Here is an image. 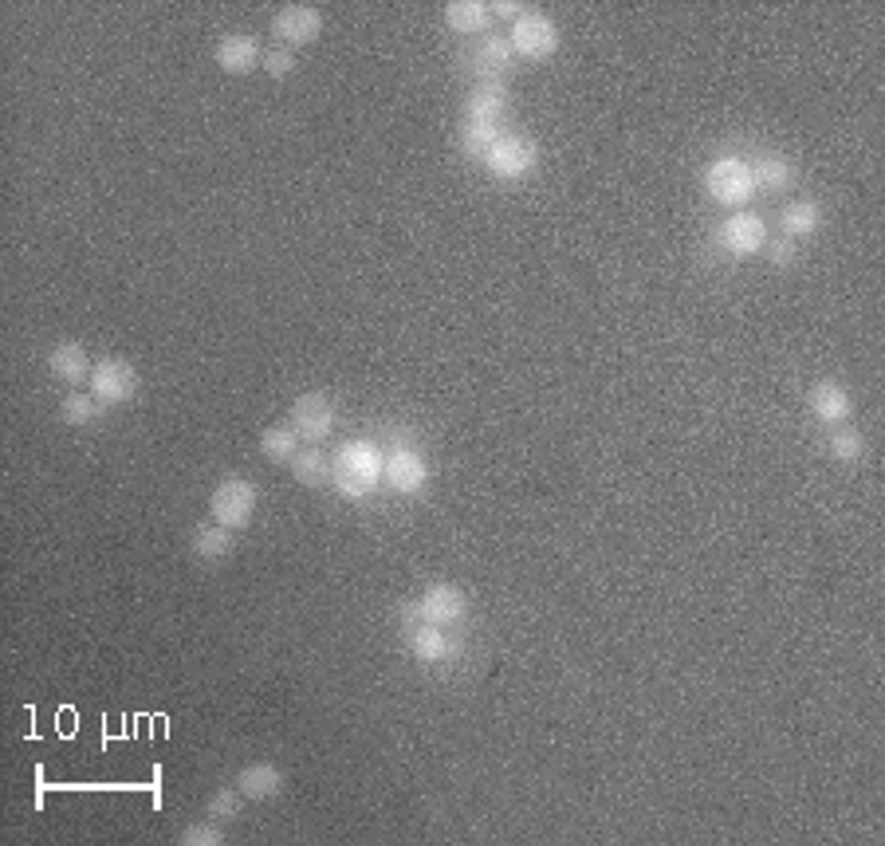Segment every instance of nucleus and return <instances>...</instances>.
<instances>
[{
    "instance_id": "nucleus-23",
    "label": "nucleus",
    "mask_w": 885,
    "mask_h": 846,
    "mask_svg": "<svg viewBox=\"0 0 885 846\" xmlns=\"http://www.w3.org/2000/svg\"><path fill=\"white\" fill-rule=\"evenodd\" d=\"M292 465V476L307 488H323L331 480V457L319 453V449H299V453L287 461Z\"/></svg>"
},
{
    "instance_id": "nucleus-8",
    "label": "nucleus",
    "mask_w": 885,
    "mask_h": 846,
    "mask_svg": "<svg viewBox=\"0 0 885 846\" xmlns=\"http://www.w3.org/2000/svg\"><path fill=\"white\" fill-rule=\"evenodd\" d=\"M323 12L311 9V4H287L272 16V36L280 40V48H304V43L319 40L323 36Z\"/></svg>"
},
{
    "instance_id": "nucleus-16",
    "label": "nucleus",
    "mask_w": 885,
    "mask_h": 846,
    "mask_svg": "<svg viewBox=\"0 0 885 846\" xmlns=\"http://www.w3.org/2000/svg\"><path fill=\"white\" fill-rule=\"evenodd\" d=\"M512 103L504 84H476L464 99V118H480V123H500Z\"/></svg>"
},
{
    "instance_id": "nucleus-10",
    "label": "nucleus",
    "mask_w": 885,
    "mask_h": 846,
    "mask_svg": "<svg viewBox=\"0 0 885 846\" xmlns=\"http://www.w3.org/2000/svg\"><path fill=\"white\" fill-rule=\"evenodd\" d=\"M717 236L732 256H756V253H764V244H768V225H764L759 213L740 209L720 225Z\"/></svg>"
},
{
    "instance_id": "nucleus-22",
    "label": "nucleus",
    "mask_w": 885,
    "mask_h": 846,
    "mask_svg": "<svg viewBox=\"0 0 885 846\" xmlns=\"http://www.w3.org/2000/svg\"><path fill=\"white\" fill-rule=\"evenodd\" d=\"M780 225H783V236H791V241H799V236H811L815 229L822 225L819 202H811V197H803V202H791L787 209H783Z\"/></svg>"
},
{
    "instance_id": "nucleus-9",
    "label": "nucleus",
    "mask_w": 885,
    "mask_h": 846,
    "mask_svg": "<svg viewBox=\"0 0 885 846\" xmlns=\"http://www.w3.org/2000/svg\"><path fill=\"white\" fill-rule=\"evenodd\" d=\"M292 430L304 441H323V437L335 434V406H331L328 394H299L292 402Z\"/></svg>"
},
{
    "instance_id": "nucleus-18",
    "label": "nucleus",
    "mask_w": 885,
    "mask_h": 846,
    "mask_svg": "<svg viewBox=\"0 0 885 846\" xmlns=\"http://www.w3.org/2000/svg\"><path fill=\"white\" fill-rule=\"evenodd\" d=\"M488 24H492V9H488L485 0H453V4H445V28L457 36H476L485 33Z\"/></svg>"
},
{
    "instance_id": "nucleus-4",
    "label": "nucleus",
    "mask_w": 885,
    "mask_h": 846,
    "mask_svg": "<svg viewBox=\"0 0 885 846\" xmlns=\"http://www.w3.org/2000/svg\"><path fill=\"white\" fill-rule=\"evenodd\" d=\"M705 190H708V197H713V202H720V205H748L752 193H756L752 166L744 158H732V154H724V158H717V162H708Z\"/></svg>"
},
{
    "instance_id": "nucleus-5",
    "label": "nucleus",
    "mask_w": 885,
    "mask_h": 846,
    "mask_svg": "<svg viewBox=\"0 0 885 846\" xmlns=\"http://www.w3.org/2000/svg\"><path fill=\"white\" fill-rule=\"evenodd\" d=\"M508 43H512V52H516L520 60L539 64V60H551V55L559 52V28L543 12H524V16L512 24Z\"/></svg>"
},
{
    "instance_id": "nucleus-31",
    "label": "nucleus",
    "mask_w": 885,
    "mask_h": 846,
    "mask_svg": "<svg viewBox=\"0 0 885 846\" xmlns=\"http://www.w3.org/2000/svg\"><path fill=\"white\" fill-rule=\"evenodd\" d=\"M764 253H768V260L775 268H787L791 260H795V241H791V236H775V241H771V236H768Z\"/></svg>"
},
{
    "instance_id": "nucleus-15",
    "label": "nucleus",
    "mask_w": 885,
    "mask_h": 846,
    "mask_svg": "<svg viewBox=\"0 0 885 846\" xmlns=\"http://www.w3.org/2000/svg\"><path fill=\"white\" fill-rule=\"evenodd\" d=\"M410 654L418 657V662H425V666H441V662H449V657L457 654V642L445 634V626L422 623L410 634Z\"/></svg>"
},
{
    "instance_id": "nucleus-7",
    "label": "nucleus",
    "mask_w": 885,
    "mask_h": 846,
    "mask_svg": "<svg viewBox=\"0 0 885 846\" xmlns=\"http://www.w3.org/2000/svg\"><path fill=\"white\" fill-rule=\"evenodd\" d=\"M138 386H142L138 371L130 367L127 359H118V355L99 359L95 371H91V394H95L99 402H106V406L130 402V398L138 394Z\"/></svg>"
},
{
    "instance_id": "nucleus-19",
    "label": "nucleus",
    "mask_w": 885,
    "mask_h": 846,
    "mask_svg": "<svg viewBox=\"0 0 885 846\" xmlns=\"http://www.w3.org/2000/svg\"><path fill=\"white\" fill-rule=\"evenodd\" d=\"M190 548L197 560H229L232 555V528H225V524H217V520H205V524H197L190 536Z\"/></svg>"
},
{
    "instance_id": "nucleus-32",
    "label": "nucleus",
    "mask_w": 885,
    "mask_h": 846,
    "mask_svg": "<svg viewBox=\"0 0 885 846\" xmlns=\"http://www.w3.org/2000/svg\"><path fill=\"white\" fill-rule=\"evenodd\" d=\"M488 9H492V16H508V21L516 24L520 16H524V4H520V0H496V4H488Z\"/></svg>"
},
{
    "instance_id": "nucleus-21",
    "label": "nucleus",
    "mask_w": 885,
    "mask_h": 846,
    "mask_svg": "<svg viewBox=\"0 0 885 846\" xmlns=\"http://www.w3.org/2000/svg\"><path fill=\"white\" fill-rule=\"evenodd\" d=\"M236 787H241L244 799H272L284 787V772L275 764H248L241 776H236Z\"/></svg>"
},
{
    "instance_id": "nucleus-11",
    "label": "nucleus",
    "mask_w": 885,
    "mask_h": 846,
    "mask_svg": "<svg viewBox=\"0 0 885 846\" xmlns=\"http://www.w3.org/2000/svg\"><path fill=\"white\" fill-rule=\"evenodd\" d=\"M464 611H469V599L453 582H433L429 591L422 594V603H418V618L433 626H457L464 618Z\"/></svg>"
},
{
    "instance_id": "nucleus-28",
    "label": "nucleus",
    "mask_w": 885,
    "mask_h": 846,
    "mask_svg": "<svg viewBox=\"0 0 885 846\" xmlns=\"http://www.w3.org/2000/svg\"><path fill=\"white\" fill-rule=\"evenodd\" d=\"M241 799H244L241 787H217V792L209 795V819H217V823H232V819L244 811Z\"/></svg>"
},
{
    "instance_id": "nucleus-1",
    "label": "nucleus",
    "mask_w": 885,
    "mask_h": 846,
    "mask_svg": "<svg viewBox=\"0 0 885 846\" xmlns=\"http://www.w3.org/2000/svg\"><path fill=\"white\" fill-rule=\"evenodd\" d=\"M331 480L347 500H362L370 497L382 480V449L370 437H355V441H343L338 453L331 457Z\"/></svg>"
},
{
    "instance_id": "nucleus-20",
    "label": "nucleus",
    "mask_w": 885,
    "mask_h": 846,
    "mask_svg": "<svg viewBox=\"0 0 885 846\" xmlns=\"http://www.w3.org/2000/svg\"><path fill=\"white\" fill-rule=\"evenodd\" d=\"M752 181H756V190L780 193L795 181V166H791V158L775 154V150H764V154L752 162Z\"/></svg>"
},
{
    "instance_id": "nucleus-27",
    "label": "nucleus",
    "mask_w": 885,
    "mask_h": 846,
    "mask_svg": "<svg viewBox=\"0 0 885 846\" xmlns=\"http://www.w3.org/2000/svg\"><path fill=\"white\" fill-rule=\"evenodd\" d=\"M831 457H834V461H843V465L862 461V457H865L862 430H854V425H838V430L831 434Z\"/></svg>"
},
{
    "instance_id": "nucleus-24",
    "label": "nucleus",
    "mask_w": 885,
    "mask_h": 846,
    "mask_svg": "<svg viewBox=\"0 0 885 846\" xmlns=\"http://www.w3.org/2000/svg\"><path fill=\"white\" fill-rule=\"evenodd\" d=\"M260 453L272 461V465H287L295 453H299V434L292 425H268L260 434Z\"/></svg>"
},
{
    "instance_id": "nucleus-14",
    "label": "nucleus",
    "mask_w": 885,
    "mask_h": 846,
    "mask_svg": "<svg viewBox=\"0 0 885 846\" xmlns=\"http://www.w3.org/2000/svg\"><path fill=\"white\" fill-rule=\"evenodd\" d=\"M469 64H473V72L480 75V84H504V75L512 72V64H516V52H512L508 36H492V40H485L480 48H476V55L469 60Z\"/></svg>"
},
{
    "instance_id": "nucleus-6",
    "label": "nucleus",
    "mask_w": 885,
    "mask_h": 846,
    "mask_svg": "<svg viewBox=\"0 0 885 846\" xmlns=\"http://www.w3.org/2000/svg\"><path fill=\"white\" fill-rule=\"evenodd\" d=\"M425 476H429V465H425V457L418 453L413 445L398 441V445H390V449L382 453V480H386L394 492H401V497L422 492Z\"/></svg>"
},
{
    "instance_id": "nucleus-3",
    "label": "nucleus",
    "mask_w": 885,
    "mask_h": 846,
    "mask_svg": "<svg viewBox=\"0 0 885 846\" xmlns=\"http://www.w3.org/2000/svg\"><path fill=\"white\" fill-rule=\"evenodd\" d=\"M480 162H485L488 174H496V178L520 181V178H527V174L536 169L539 146L527 134H512V130H500V138H496L492 146H488V154Z\"/></svg>"
},
{
    "instance_id": "nucleus-2",
    "label": "nucleus",
    "mask_w": 885,
    "mask_h": 846,
    "mask_svg": "<svg viewBox=\"0 0 885 846\" xmlns=\"http://www.w3.org/2000/svg\"><path fill=\"white\" fill-rule=\"evenodd\" d=\"M256 504H260V492H256V485L253 480H244V476H225L209 497L213 520L232 531L248 528V520L256 516Z\"/></svg>"
},
{
    "instance_id": "nucleus-29",
    "label": "nucleus",
    "mask_w": 885,
    "mask_h": 846,
    "mask_svg": "<svg viewBox=\"0 0 885 846\" xmlns=\"http://www.w3.org/2000/svg\"><path fill=\"white\" fill-rule=\"evenodd\" d=\"M178 843L181 846H221L225 831H221V823H217V819H209V823H197V826H190V831H181Z\"/></svg>"
},
{
    "instance_id": "nucleus-13",
    "label": "nucleus",
    "mask_w": 885,
    "mask_h": 846,
    "mask_svg": "<svg viewBox=\"0 0 885 846\" xmlns=\"http://www.w3.org/2000/svg\"><path fill=\"white\" fill-rule=\"evenodd\" d=\"M213 60L225 75H248L256 72V64H264V52L256 36H225L217 48H213Z\"/></svg>"
},
{
    "instance_id": "nucleus-12",
    "label": "nucleus",
    "mask_w": 885,
    "mask_h": 846,
    "mask_svg": "<svg viewBox=\"0 0 885 846\" xmlns=\"http://www.w3.org/2000/svg\"><path fill=\"white\" fill-rule=\"evenodd\" d=\"M807 406H811V413L822 425H843L854 418V398L846 394V386H838L831 379L815 382L811 390H807Z\"/></svg>"
},
{
    "instance_id": "nucleus-17",
    "label": "nucleus",
    "mask_w": 885,
    "mask_h": 846,
    "mask_svg": "<svg viewBox=\"0 0 885 846\" xmlns=\"http://www.w3.org/2000/svg\"><path fill=\"white\" fill-rule=\"evenodd\" d=\"M48 371L60 382H79L95 371V367H91V355H87L84 343H55V347L48 350Z\"/></svg>"
},
{
    "instance_id": "nucleus-30",
    "label": "nucleus",
    "mask_w": 885,
    "mask_h": 846,
    "mask_svg": "<svg viewBox=\"0 0 885 846\" xmlns=\"http://www.w3.org/2000/svg\"><path fill=\"white\" fill-rule=\"evenodd\" d=\"M264 72L272 75V79H287V75L295 72V55L287 52V48H268V52H264Z\"/></svg>"
},
{
    "instance_id": "nucleus-26",
    "label": "nucleus",
    "mask_w": 885,
    "mask_h": 846,
    "mask_svg": "<svg viewBox=\"0 0 885 846\" xmlns=\"http://www.w3.org/2000/svg\"><path fill=\"white\" fill-rule=\"evenodd\" d=\"M500 123H480V118H464L461 127V146L469 158H485L488 146H492L496 138H500Z\"/></svg>"
},
{
    "instance_id": "nucleus-25",
    "label": "nucleus",
    "mask_w": 885,
    "mask_h": 846,
    "mask_svg": "<svg viewBox=\"0 0 885 846\" xmlns=\"http://www.w3.org/2000/svg\"><path fill=\"white\" fill-rule=\"evenodd\" d=\"M106 402H99L95 394H64V402H60V418H64L67 425H79V430H87V425H95L99 418H103Z\"/></svg>"
}]
</instances>
